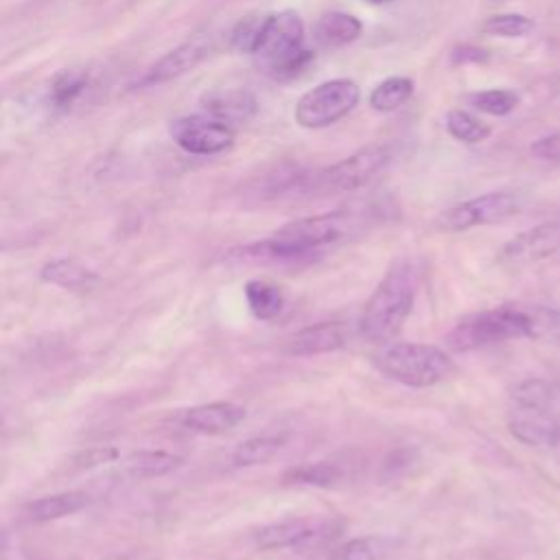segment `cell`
Listing matches in <instances>:
<instances>
[{
	"instance_id": "6da1fadb",
	"label": "cell",
	"mask_w": 560,
	"mask_h": 560,
	"mask_svg": "<svg viewBox=\"0 0 560 560\" xmlns=\"http://www.w3.org/2000/svg\"><path fill=\"white\" fill-rule=\"evenodd\" d=\"M560 317L545 306L503 304L462 317L446 335V346L455 352L503 343L523 337H542L558 328Z\"/></svg>"
},
{
	"instance_id": "7a4b0ae2",
	"label": "cell",
	"mask_w": 560,
	"mask_h": 560,
	"mask_svg": "<svg viewBox=\"0 0 560 560\" xmlns=\"http://www.w3.org/2000/svg\"><path fill=\"white\" fill-rule=\"evenodd\" d=\"M416 298V271L409 260L398 258L385 271L368 298L359 326L368 341L385 343L394 339L407 322Z\"/></svg>"
},
{
	"instance_id": "3957f363",
	"label": "cell",
	"mask_w": 560,
	"mask_h": 560,
	"mask_svg": "<svg viewBox=\"0 0 560 560\" xmlns=\"http://www.w3.org/2000/svg\"><path fill=\"white\" fill-rule=\"evenodd\" d=\"M350 228L352 219L341 210L313 214L282 225L269 238L247 247V252L254 258L265 260H295L317 252L319 247L337 243L348 234Z\"/></svg>"
},
{
	"instance_id": "277c9868",
	"label": "cell",
	"mask_w": 560,
	"mask_h": 560,
	"mask_svg": "<svg viewBox=\"0 0 560 560\" xmlns=\"http://www.w3.org/2000/svg\"><path fill=\"white\" fill-rule=\"evenodd\" d=\"M252 55L276 79H293L313 61L304 46V24L295 11H280L262 18Z\"/></svg>"
},
{
	"instance_id": "5b68a950",
	"label": "cell",
	"mask_w": 560,
	"mask_h": 560,
	"mask_svg": "<svg viewBox=\"0 0 560 560\" xmlns=\"http://www.w3.org/2000/svg\"><path fill=\"white\" fill-rule=\"evenodd\" d=\"M374 365L387 378L407 387H431L455 372L453 359L442 348L418 341H398L385 346L374 357Z\"/></svg>"
},
{
	"instance_id": "8992f818",
	"label": "cell",
	"mask_w": 560,
	"mask_h": 560,
	"mask_svg": "<svg viewBox=\"0 0 560 560\" xmlns=\"http://www.w3.org/2000/svg\"><path fill=\"white\" fill-rule=\"evenodd\" d=\"M392 147L389 144H372L365 147L348 158H343L341 162H335L326 168H322L319 173H315L313 177H308L304 182L306 190H315V192H350L357 190L361 186H365L368 182H372L376 175H381L387 164L392 162Z\"/></svg>"
},
{
	"instance_id": "52a82bcc",
	"label": "cell",
	"mask_w": 560,
	"mask_h": 560,
	"mask_svg": "<svg viewBox=\"0 0 560 560\" xmlns=\"http://www.w3.org/2000/svg\"><path fill=\"white\" fill-rule=\"evenodd\" d=\"M361 92L352 79H330L308 90L295 105V122L306 129L328 127L359 105Z\"/></svg>"
},
{
	"instance_id": "ba28073f",
	"label": "cell",
	"mask_w": 560,
	"mask_h": 560,
	"mask_svg": "<svg viewBox=\"0 0 560 560\" xmlns=\"http://www.w3.org/2000/svg\"><path fill=\"white\" fill-rule=\"evenodd\" d=\"M171 138L186 153L217 155L234 144V129L210 114H190L173 120Z\"/></svg>"
},
{
	"instance_id": "9c48e42d",
	"label": "cell",
	"mask_w": 560,
	"mask_h": 560,
	"mask_svg": "<svg viewBox=\"0 0 560 560\" xmlns=\"http://www.w3.org/2000/svg\"><path fill=\"white\" fill-rule=\"evenodd\" d=\"M518 210V201L510 192H486L466 199L438 217V228L446 232H462L477 225L499 223Z\"/></svg>"
},
{
	"instance_id": "30bf717a",
	"label": "cell",
	"mask_w": 560,
	"mask_h": 560,
	"mask_svg": "<svg viewBox=\"0 0 560 560\" xmlns=\"http://www.w3.org/2000/svg\"><path fill=\"white\" fill-rule=\"evenodd\" d=\"M560 249V221H549L534 225L514 238H510L499 256L497 262L505 269H523L536 265Z\"/></svg>"
},
{
	"instance_id": "8fae6325",
	"label": "cell",
	"mask_w": 560,
	"mask_h": 560,
	"mask_svg": "<svg viewBox=\"0 0 560 560\" xmlns=\"http://www.w3.org/2000/svg\"><path fill=\"white\" fill-rule=\"evenodd\" d=\"M510 433L527 446H558L560 444V418L553 407L512 402L508 411Z\"/></svg>"
},
{
	"instance_id": "7c38bea8",
	"label": "cell",
	"mask_w": 560,
	"mask_h": 560,
	"mask_svg": "<svg viewBox=\"0 0 560 560\" xmlns=\"http://www.w3.org/2000/svg\"><path fill=\"white\" fill-rule=\"evenodd\" d=\"M348 330L339 322H319L304 326L284 341V352L291 357H313L339 350L346 343Z\"/></svg>"
},
{
	"instance_id": "4fadbf2b",
	"label": "cell",
	"mask_w": 560,
	"mask_h": 560,
	"mask_svg": "<svg viewBox=\"0 0 560 560\" xmlns=\"http://www.w3.org/2000/svg\"><path fill=\"white\" fill-rule=\"evenodd\" d=\"M245 420V407L228 400L206 402L188 409L182 418V424L195 433L203 435H219Z\"/></svg>"
},
{
	"instance_id": "5bb4252c",
	"label": "cell",
	"mask_w": 560,
	"mask_h": 560,
	"mask_svg": "<svg viewBox=\"0 0 560 560\" xmlns=\"http://www.w3.org/2000/svg\"><path fill=\"white\" fill-rule=\"evenodd\" d=\"M313 536H317V527L311 518H304V516L282 518V521L269 523L254 532V540L260 549L300 547V545L308 542Z\"/></svg>"
},
{
	"instance_id": "9a60e30c",
	"label": "cell",
	"mask_w": 560,
	"mask_h": 560,
	"mask_svg": "<svg viewBox=\"0 0 560 560\" xmlns=\"http://www.w3.org/2000/svg\"><path fill=\"white\" fill-rule=\"evenodd\" d=\"M206 50L208 48L201 42H186V44L173 48L158 63H153L149 68L142 83L144 85H160V83H166V81H173V79L186 74L188 70H192L206 57Z\"/></svg>"
},
{
	"instance_id": "2e32d148",
	"label": "cell",
	"mask_w": 560,
	"mask_h": 560,
	"mask_svg": "<svg viewBox=\"0 0 560 560\" xmlns=\"http://www.w3.org/2000/svg\"><path fill=\"white\" fill-rule=\"evenodd\" d=\"M42 280L72 293H92L101 287V276L72 258H57L42 267Z\"/></svg>"
},
{
	"instance_id": "e0dca14e",
	"label": "cell",
	"mask_w": 560,
	"mask_h": 560,
	"mask_svg": "<svg viewBox=\"0 0 560 560\" xmlns=\"http://www.w3.org/2000/svg\"><path fill=\"white\" fill-rule=\"evenodd\" d=\"M206 114L234 125L256 114V98L247 90H217L203 98Z\"/></svg>"
},
{
	"instance_id": "ac0fdd59",
	"label": "cell",
	"mask_w": 560,
	"mask_h": 560,
	"mask_svg": "<svg viewBox=\"0 0 560 560\" xmlns=\"http://www.w3.org/2000/svg\"><path fill=\"white\" fill-rule=\"evenodd\" d=\"M88 503H90V497L83 492H77V490L57 492L28 503L24 510V516L28 523H50L83 510Z\"/></svg>"
},
{
	"instance_id": "d6986e66",
	"label": "cell",
	"mask_w": 560,
	"mask_h": 560,
	"mask_svg": "<svg viewBox=\"0 0 560 560\" xmlns=\"http://www.w3.org/2000/svg\"><path fill=\"white\" fill-rule=\"evenodd\" d=\"M182 466V457L166 451H138L125 459V470L138 479L164 477Z\"/></svg>"
},
{
	"instance_id": "ffe728a7",
	"label": "cell",
	"mask_w": 560,
	"mask_h": 560,
	"mask_svg": "<svg viewBox=\"0 0 560 560\" xmlns=\"http://www.w3.org/2000/svg\"><path fill=\"white\" fill-rule=\"evenodd\" d=\"M363 26L361 22L350 15V13H341V11H332L319 18V22L315 24V35L322 44L328 46H341V44H350L361 35Z\"/></svg>"
},
{
	"instance_id": "44dd1931",
	"label": "cell",
	"mask_w": 560,
	"mask_h": 560,
	"mask_svg": "<svg viewBox=\"0 0 560 560\" xmlns=\"http://www.w3.org/2000/svg\"><path fill=\"white\" fill-rule=\"evenodd\" d=\"M245 300L254 317L271 319L282 311L284 298L282 291L267 280H249L245 284Z\"/></svg>"
},
{
	"instance_id": "7402d4cb",
	"label": "cell",
	"mask_w": 560,
	"mask_h": 560,
	"mask_svg": "<svg viewBox=\"0 0 560 560\" xmlns=\"http://www.w3.org/2000/svg\"><path fill=\"white\" fill-rule=\"evenodd\" d=\"M413 94V81L409 77L383 79L370 94V105L376 112H394L405 105Z\"/></svg>"
},
{
	"instance_id": "603a6c76",
	"label": "cell",
	"mask_w": 560,
	"mask_h": 560,
	"mask_svg": "<svg viewBox=\"0 0 560 560\" xmlns=\"http://www.w3.org/2000/svg\"><path fill=\"white\" fill-rule=\"evenodd\" d=\"M280 448H282V440H280V438H271V435L249 438V440L241 442V444L234 448V453H232V466H236V468H249V466L265 464V462L273 459Z\"/></svg>"
},
{
	"instance_id": "cb8c5ba5",
	"label": "cell",
	"mask_w": 560,
	"mask_h": 560,
	"mask_svg": "<svg viewBox=\"0 0 560 560\" xmlns=\"http://www.w3.org/2000/svg\"><path fill=\"white\" fill-rule=\"evenodd\" d=\"M466 103L470 107H475L477 112H483V114H490V116H505V114L516 109L518 94L512 92V90L494 88V90H481V92L468 94Z\"/></svg>"
},
{
	"instance_id": "d4e9b609",
	"label": "cell",
	"mask_w": 560,
	"mask_h": 560,
	"mask_svg": "<svg viewBox=\"0 0 560 560\" xmlns=\"http://www.w3.org/2000/svg\"><path fill=\"white\" fill-rule=\"evenodd\" d=\"M446 129L455 140L468 144L483 142L490 136V127L464 109H451L446 114Z\"/></svg>"
},
{
	"instance_id": "484cf974",
	"label": "cell",
	"mask_w": 560,
	"mask_h": 560,
	"mask_svg": "<svg viewBox=\"0 0 560 560\" xmlns=\"http://www.w3.org/2000/svg\"><path fill=\"white\" fill-rule=\"evenodd\" d=\"M88 88V77L83 72H61L50 88V105L55 109L70 107Z\"/></svg>"
},
{
	"instance_id": "4316f807",
	"label": "cell",
	"mask_w": 560,
	"mask_h": 560,
	"mask_svg": "<svg viewBox=\"0 0 560 560\" xmlns=\"http://www.w3.org/2000/svg\"><path fill=\"white\" fill-rule=\"evenodd\" d=\"M387 551V540L381 536H359L343 542L332 560H378Z\"/></svg>"
},
{
	"instance_id": "83f0119b",
	"label": "cell",
	"mask_w": 560,
	"mask_h": 560,
	"mask_svg": "<svg viewBox=\"0 0 560 560\" xmlns=\"http://www.w3.org/2000/svg\"><path fill=\"white\" fill-rule=\"evenodd\" d=\"M534 28V22L521 13H499L481 24V31L497 37H525Z\"/></svg>"
},
{
	"instance_id": "f1b7e54d",
	"label": "cell",
	"mask_w": 560,
	"mask_h": 560,
	"mask_svg": "<svg viewBox=\"0 0 560 560\" xmlns=\"http://www.w3.org/2000/svg\"><path fill=\"white\" fill-rule=\"evenodd\" d=\"M287 479L293 483H308V486H330L332 481L339 479V468L330 462H315L306 466L293 468Z\"/></svg>"
},
{
	"instance_id": "f546056e",
	"label": "cell",
	"mask_w": 560,
	"mask_h": 560,
	"mask_svg": "<svg viewBox=\"0 0 560 560\" xmlns=\"http://www.w3.org/2000/svg\"><path fill=\"white\" fill-rule=\"evenodd\" d=\"M260 24H262V20H258V18H245V20L234 28V33H232L234 46H236L238 50H243V52H252L254 42H256L258 31H260Z\"/></svg>"
},
{
	"instance_id": "4dcf8cb0",
	"label": "cell",
	"mask_w": 560,
	"mask_h": 560,
	"mask_svg": "<svg viewBox=\"0 0 560 560\" xmlns=\"http://www.w3.org/2000/svg\"><path fill=\"white\" fill-rule=\"evenodd\" d=\"M116 457H118V451L112 448V446H107V448H103V446L88 448V451H81V453L74 457V468H79V470L96 468V466L107 464V462H112V459H116Z\"/></svg>"
},
{
	"instance_id": "1f68e13d",
	"label": "cell",
	"mask_w": 560,
	"mask_h": 560,
	"mask_svg": "<svg viewBox=\"0 0 560 560\" xmlns=\"http://www.w3.org/2000/svg\"><path fill=\"white\" fill-rule=\"evenodd\" d=\"M529 151L538 158V160H547V162H560V131H553L549 136H542L538 140L532 142Z\"/></svg>"
},
{
	"instance_id": "d6a6232c",
	"label": "cell",
	"mask_w": 560,
	"mask_h": 560,
	"mask_svg": "<svg viewBox=\"0 0 560 560\" xmlns=\"http://www.w3.org/2000/svg\"><path fill=\"white\" fill-rule=\"evenodd\" d=\"M488 55L486 50L477 48V46H455L451 50V63L453 66H464V63H470V61H483Z\"/></svg>"
},
{
	"instance_id": "836d02e7",
	"label": "cell",
	"mask_w": 560,
	"mask_h": 560,
	"mask_svg": "<svg viewBox=\"0 0 560 560\" xmlns=\"http://www.w3.org/2000/svg\"><path fill=\"white\" fill-rule=\"evenodd\" d=\"M4 547H7V538H4V534H2V529H0V553L4 551Z\"/></svg>"
},
{
	"instance_id": "e575fe53",
	"label": "cell",
	"mask_w": 560,
	"mask_h": 560,
	"mask_svg": "<svg viewBox=\"0 0 560 560\" xmlns=\"http://www.w3.org/2000/svg\"><path fill=\"white\" fill-rule=\"evenodd\" d=\"M370 4H389V2H394V0H368Z\"/></svg>"
},
{
	"instance_id": "d590c367",
	"label": "cell",
	"mask_w": 560,
	"mask_h": 560,
	"mask_svg": "<svg viewBox=\"0 0 560 560\" xmlns=\"http://www.w3.org/2000/svg\"><path fill=\"white\" fill-rule=\"evenodd\" d=\"M0 424H2V422H0Z\"/></svg>"
}]
</instances>
